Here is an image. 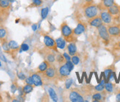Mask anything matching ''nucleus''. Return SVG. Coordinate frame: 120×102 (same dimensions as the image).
<instances>
[{
	"mask_svg": "<svg viewBox=\"0 0 120 102\" xmlns=\"http://www.w3.org/2000/svg\"><path fill=\"white\" fill-rule=\"evenodd\" d=\"M0 56H1V58H2V61H4V62H7V59H6V58H5V57L3 56V55H0Z\"/></svg>",
	"mask_w": 120,
	"mask_h": 102,
	"instance_id": "44",
	"label": "nucleus"
},
{
	"mask_svg": "<svg viewBox=\"0 0 120 102\" xmlns=\"http://www.w3.org/2000/svg\"><path fill=\"white\" fill-rule=\"evenodd\" d=\"M2 66V64H1V61H0V67Z\"/></svg>",
	"mask_w": 120,
	"mask_h": 102,
	"instance_id": "53",
	"label": "nucleus"
},
{
	"mask_svg": "<svg viewBox=\"0 0 120 102\" xmlns=\"http://www.w3.org/2000/svg\"><path fill=\"white\" fill-rule=\"evenodd\" d=\"M100 16L102 21H103L104 23L109 24H111L112 22L113 16L108 13V10H107V11L105 10H102V11L100 12Z\"/></svg>",
	"mask_w": 120,
	"mask_h": 102,
	"instance_id": "11",
	"label": "nucleus"
},
{
	"mask_svg": "<svg viewBox=\"0 0 120 102\" xmlns=\"http://www.w3.org/2000/svg\"><path fill=\"white\" fill-rule=\"evenodd\" d=\"M108 31L110 36L112 37H120V26L119 24L108 25Z\"/></svg>",
	"mask_w": 120,
	"mask_h": 102,
	"instance_id": "10",
	"label": "nucleus"
},
{
	"mask_svg": "<svg viewBox=\"0 0 120 102\" xmlns=\"http://www.w3.org/2000/svg\"><path fill=\"white\" fill-rule=\"evenodd\" d=\"M42 4H43L42 0H33V3L31 5L35 7H40L42 5Z\"/></svg>",
	"mask_w": 120,
	"mask_h": 102,
	"instance_id": "33",
	"label": "nucleus"
},
{
	"mask_svg": "<svg viewBox=\"0 0 120 102\" xmlns=\"http://www.w3.org/2000/svg\"><path fill=\"white\" fill-rule=\"evenodd\" d=\"M42 75V80L43 82H53L58 79V69L54 65V64H49V66L46 70L41 73Z\"/></svg>",
	"mask_w": 120,
	"mask_h": 102,
	"instance_id": "3",
	"label": "nucleus"
},
{
	"mask_svg": "<svg viewBox=\"0 0 120 102\" xmlns=\"http://www.w3.org/2000/svg\"><path fill=\"white\" fill-rule=\"evenodd\" d=\"M92 75H93V73H90V76H89V78H88V84H89L90 82H91V78Z\"/></svg>",
	"mask_w": 120,
	"mask_h": 102,
	"instance_id": "46",
	"label": "nucleus"
},
{
	"mask_svg": "<svg viewBox=\"0 0 120 102\" xmlns=\"http://www.w3.org/2000/svg\"><path fill=\"white\" fill-rule=\"evenodd\" d=\"M70 73L71 70L68 68L66 64L60 65L59 68L58 69V79L60 82H65L69 78Z\"/></svg>",
	"mask_w": 120,
	"mask_h": 102,
	"instance_id": "5",
	"label": "nucleus"
},
{
	"mask_svg": "<svg viewBox=\"0 0 120 102\" xmlns=\"http://www.w3.org/2000/svg\"><path fill=\"white\" fill-rule=\"evenodd\" d=\"M69 101L71 102H83L85 101L84 98L77 89L71 90L68 95Z\"/></svg>",
	"mask_w": 120,
	"mask_h": 102,
	"instance_id": "6",
	"label": "nucleus"
},
{
	"mask_svg": "<svg viewBox=\"0 0 120 102\" xmlns=\"http://www.w3.org/2000/svg\"><path fill=\"white\" fill-rule=\"evenodd\" d=\"M33 90V85L27 84L25 86H24V87H23V91H24V93L25 95L30 93Z\"/></svg>",
	"mask_w": 120,
	"mask_h": 102,
	"instance_id": "25",
	"label": "nucleus"
},
{
	"mask_svg": "<svg viewBox=\"0 0 120 102\" xmlns=\"http://www.w3.org/2000/svg\"><path fill=\"white\" fill-rule=\"evenodd\" d=\"M60 31L62 37L66 40V41L69 43L77 41V36L75 34L74 30L68 25L66 22H63L61 24Z\"/></svg>",
	"mask_w": 120,
	"mask_h": 102,
	"instance_id": "1",
	"label": "nucleus"
},
{
	"mask_svg": "<svg viewBox=\"0 0 120 102\" xmlns=\"http://www.w3.org/2000/svg\"><path fill=\"white\" fill-rule=\"evenodd\" d=\"M73 83V80L72 78H68L66 80V82H65V88L66 90H69L70 87H71V86Z\"/></svg>",
	"mask_w": 120,
	"mask_h": 102,
	"instance_id": "32",
	"label": "nucleus"
},
{
	"mask_svg": "<svg viewBox=\"0 0 120 102\" xmlns=\"http://www.w3.org/2000/svg\"><path fill=\"white\" fill-rule=\"evenodd\" d=\"M94 89L96 92H103V90H105V84L100 83L98 84V85L95 86Z\"/></svg>",
	"mask_w": 120,
	"mask_h": 102,
	"instance_id": "30",
	"label": "nucleus"
},
{
	"mask_svg": "<svg viewBox=\"0 0 120 102\" xmlns=\"http://www.w3.org/2000/svg\"><path fill=\"white\" fill-rule=\"evenodd\" d=\"M11 92L13 93H15V91H16L17 90H18V87H17V84H12V85H11Z\"/></svg>",
	"mask_w": 120,
	"mask_h": 102,
	"instance_id": "38",
	"label": "nucleus"
},
{
	"mask_svg": "<svg viewBox=\"0 0 120 102\" xmlns=\"http://www.w3.org/2000/svg\"><path fill=\"white\" fill-rule=\"evenodd\" d=\"M4 84V82H0V86H1V85H2Z\"/></svg>",
	"mask_w": 120,
	"mask_h": 102,
	"instance_id": "51",
	"label": "nucleus"
},
{
	"mask_svg": "<svg viewBox=\"0 0 120 102\" xmlns=\"http://www.w3.org/2000/svg\"><path fill=\"white\" fill-rule=\"evenodd\" d=\"M86 2V3H91V2H93V0H84Z\"/></svg>",
	"mask_w": 120,
	"mask_h": 102,
	"instance_id": "47",
	"label": "nucleus"
},
{
	"mask_svg": "<svg viewBox=\"0 0 120 102\" xmlns=\"http://www.w3.org/2000/svg\"><path fill=\"white\" fill-rule=\"evenodd\" d=\"M19 21V19H16V20H15V23H18Z\"/></svg>",
	"mask_w": 120,
	"mask_h": 102,
	"instance_id": "50",
	"label": "nucleus"
},
{
	"mask_svg": "<svg viewBox=\"0 0 120 102\" xmlns=\"http://www.w3.org/2000/svg\"><path fill=\"white\" fill-rule=\"evenodd\" d=\"M107 10L113 17H117L120 15V6L115 2L110 8H108Z\"/></svg>",
	"mask_w": 120,
	"mask_h": 102,
	"instance_id": "13",
	"label": "nucleus"
},
{
	"mask_svg": "<svg viewBox=\"0 0 120 102\" xmlns=\"http://www.w3.org/2000/svg\"><path fill=\"white\" fill-rule=\"evenodd\" d=\"M20 48L22 49L23 51H27L29 50V45L27 44H25V43H23V44L21 45Z\"/></svg>",
	"mask_w": 120,
	"mask_h": 102,
	"instance_id": "36",
	"label": "nucleus"
},
{
	"mask_svg": "<svg viewBox=\"0 0 120 102\" xmlns=\"http://www.w3.org/2000/svg\"><path fill=\"white\" fill-rule=\"evenodd\" d=\"M71 61L72 63L75 64V65H77L80 62V57L78 55L75 54L74 56H71Z\"/></svg>",
	"mask_w": 120,
	"mask_h": 102,
	"instance_id": "31",
	"label": "nucleus"
},
{
	"mask_svg": "<svg viewBox=\"0 0 120 102\" xmlns=\"http://www.w3.org/2000/svg\"><path fill=\"white\" fill-rule=\"evenodd\" d=\"M83 78H84V72L82 73V78H81V79H80V84L82 83V82H83Z\"/></svg>",
	"mask_w": 120,
	"mask_h": 102,
	"instance_id": "45",
	"label": "nucleus"
},
{
	"mask_svg": "<svg viewBox=\"0 0 120 102\" xmlns=\"http://www.w3.org/2000/svg\"><path fill=\"white\" fill-rule=\"evenodd\" d=\"M9 46H10V50H12L13 52L15 51H17L19 49V45H18V43L16 41H15L13 40H10L9 42Z\"/></svg>",
	"mask_w": 120,
	"mask_h": 102,
	"instance_id": "23",
	"label": "nucleus"
},
{
	"mask_svg": "<svg viewBox=\"0 0 120 102\" xmlns=\"http://www.w3.org/2000/svg\"><path fill=\"white\" fill-rule=\"evenodd\" d=\"M44 43L46 47H48L49 49L54 50L57 53H59L58 50V47H57L55 40L53 38H52L51 36H49L48 35H44Z\"/></svg>",
	"mask_w": 120,
	"mask_h": 102,
	"instance_id": "7",
	"label": "nucleus"
},
{
	"mask_svg": "<svg viewBox=\"0 0 120 102\" xmlns=\"http://www.w3.org/2000/svg\"><path fill=\"white\" fill-rule=\"evenodd\" d=\"M57 1V0H54V2H56Z\"/></svg>",
	"mask_w": 120,
	"mask_h": 102,
	"instance_id": "54",
	"label": "nucleus"
},
{
	"mask_svg": "<svg viewBox=\"0 0 120 102\" xmlns=\"http://www.w3.org/2000/svg\"><path fill=\"white\" fill-rule=\"evenodd\" d=\"M117 48H118V50H120V41L117 44Z\"/></svg>",
	"mask_w": 120,
	"mask_h": 102,
	"instance_id": "49",
	"label": "nucleus"
},
{
	"mask_svg": "<svg viewBox=\"0 0 120 102\" xmlns=\"http://www.w3.org/2000/svg\"><path fill=\"white\" fill-rule=\"evenodd\" d=\"M18 78L20 79V80H22V81H24V80L26 79V76H25V74L22 72H20L18 73Z\"/></svg>",
	"mask_w": 120,
	"mask_h": 102,
	"instance_id": "37",
	"label": "nucleus"
},
{
	"mask_svg": "<svg viewBox=\"0 0 120 102\" xmlns=\"http://www.w3.org/2000/svg\"><path fill=\"white\" fill-rule=\"evenodd\" d=\"M84 78H85V79H86V83L88 84V77H87V75H86V73L85 72H84Z\"/></svg>",
	"mask_w": 120,
	"mask_h": 102,
	"instance_id": "43",
	"label": "nucleus"
},
{
	"mask_svg": "<svg viewBox=\"0 0 120 102\" xmlns=\"http://www.w3.org/2000/svg\"><path fill=\"white\" fill-rule=\"evenodd\" d=\"M32 29H33L34 31H35L36 30H37V24H33V25H32Z\"/></svg>",
	"mask_w": 120,
	"mask_h": 102,
	"instance_id": "42",
	"label": "nucleus"
},
{
	"mask_svg": "<svg viewBox=\"0 0 120 102\" xmlns=\"http://www.w3.org/2000/svg\"><path fill=\"white\" fill-rule=\"evenodd\" d=\"M63 55H64V58H65V59H66V61H71V58L70 57L71 56H70L69 54H68V53H64Z\"/></svg>",
	"mask_w": 120,
	"mask_h": 102,
	"instance_id": "39",
	"label": "nucleus"
},
{
	"mask_svg": "<svg viewBox=\"0 0 120 102\" xmlns=\"http://www.w3.org/2000/svg\"><path fill=\"white\" fill-rule=\"evenodd\" d=\"M113 88H114V85L111 82H108L105 84V90L107 93H112L113 90Z\"/></svg>",
	"mask_w": 120,
	"mask_h": 102,
	"instance_id": "24",
	"label": "nucleus"
},
{
	"mask_svg": "<svg viewBox=\"0 0 120 102\" xmlns=\"http://www.w3.org/2000/svg\"><path fill=\"white\" fill-rule=\"evenodd\" d=\"M31 77L33 78V84L35 86V87H39V86L43 85L44 82L42 80V78L41 77L38 73H33L32 75H31Z\"/></svg>",
	"mask_w": 120,
	"mask_h": 102,
	"instance_id": "15",
	"label": "nucleus"
},
{
	"mask_svg": "<svg viewBox=\"0 0 120 102\" xmlns=\"http://www.w3.org/2000/svg\"><path fill=\"white\" fill-rule=\"evenodd\" d=\"M49 63L47 61H46V60H44L42 63H41L40 65L38 66V73H44L46 69L48 68V67L49 66Z\"/></svg>",
	"mask_w": 120,
	"mask_h": 102,
	"instance_id": "19",
	"label": "nucleus"
},
{
	"mask_svg": "<svg viewBox=\"0 0 120 102\" xmlns=\"http://www.w3.org/2000/svg\"><path fill=\"white\" fill-rule=\"evenodd\" d=\"M55 41H56L57 47H58V48H60V49H64V48L66 47V41L64 38H63V37H60V38L57 39L55 40Z\"/></svg>",
	"mask_w": 120,
	"mask_h": 102,
	"instance_id": "20",
	"label": "nucleus"
},
{
	"mask_svg": "<svg viewBox=\"0 0 120 102\" xmlns=\"http://www.w3.org/2000/svg\"><path fill=\"white\" fill-rule=\"evenodd\" d=\"M10 3L11 2L9 0H0V16H1L5 17L8 14Z\"/></svg>",
	"mask_w": 120,
	"mask_h": 102,
	"instance_id": "8",
	"label": "nucleus"
},
{
	"mask_svg": "<svg viewBox=\"0 0 120 102\" xmlns=\"http://www.w3.org/2000/svg\"><path fill=\"white\" fill-rule=\"evenodd\" d=\"M7 37V31L4 28H0V41H2L6 40Z\"/></svg>",
	"mask_w": 120,
	"mask_h": 102,
	"instance_id": "28",
	"label": "nucleus"
},
{
	"mask_svg": "<svg viewBox=\"0 0 120 102\" xmlns=\"http://www.w3.org/2000/svg\"><path fill=\"white\" fill-rule=\"evenodd\" d=\"M25 82H26V84H27L33 85V78H32V77H31V76H28L27 78H26Z\"/></svg>",
	"mask_w": 120,
	"mask_h": 102,
	"instance_id": "35",
	"label": "nucleus"
},
{
	"mask_svg": "<svg viewBox=\"0 0 120 102\" xmlns=\"http://www.w3.org/2000/svg\"><path fill=\"white\" fill-rule=\"evenodd\" d=\"M116 101L120 102V92L116 94Z\"/></svg>",
	"mask_w": 120,
	"mask_h": 102,
	"instance_id": "40",
	"label": "nucleus"
},
{
	"mask_svg": "<svg viewBox=\"0 0 120 102\" xmlns=\"http://www.w3.org/2000/svg\"><path fill=\"white\" fill-rule=\"evenodd\" d=\"M66 65L68 67V68H69L70 70H73V69H74V66H75V64L72 63V61H66Z\"/></svg>",
	"mask_w": 120,
	"mask_h": 102,
	"instance_id": "34",
	"label": "nucleus"
},
{
	"mask_svg": "<svg viewBox=\"0 0 120 102\" xmlns=\"http://www.w3.org/2000/svg\"><path fill=\"white\" fill-rule=\"evenodd\" d=\"M88 23L90 26L91 27H94V28H98L99 27H100L102 24H103V21H102L100 15L94 17V18H92L91 19H88Z\"/></svg>",
	"mask_w": 120,
	"mask_h": 102,
	"instance_id": "14",
	"label": "nucleus"
},
{
	"mask_svg": "<svg viewBox=\"0 0 120 102\" xmlns=\"http://www.w3.org/2000/svg\"><path fill=\"white\" fill-rule=\"evenodd\" d=\"M2 42V49L4 50V52L6 53H10V46H9V44L8 42L7 41V40H4Z\"/></svg>",
	"mask_w": 120,
	"mask_h": 102,
	"instance_id": "27",
	"label": "nucleus"
},
{
	"mask_svg": "<svg viewBox=\"0 0 120 102\" xmlns=\"http://www.w3.org/2000/svg\"><path fill=\"white\" fill-rule=\"evenodd\" d=\"M86 28H87V24L85 22H83V21H79L77 27L73 30H74L75 34L77 36H78L84 33L86 30Z\"/></svg>",
	"mask_w": 120,
	"mask_h": 102,
	"instance_id": "12",
	"label": "nucleus"
},
{
	"mask_svg": "<svg viewBox=\"0 0 120 102\" xmlns=\"http://www.w3.org/2000/svg\"><path fill=\"white\" fill-rule=\"evenodd\" d=\"M115 70V67H114L113 64L112 65L109 66L108 67H107L105 70H104V75H103V79L105 80V83L106 82H109V76H110V75L112 72H113Z\"/></svg>",
	"mask_w": 120,
	"mask_h": 102,
	"instance_id": "16",
	"label": "nucleus"
},
{
	"mask_svg": "<svg viewBox=\"0 0 120 102\" xmlns=\"http://www.w3.org/2000/svg\"><path fill=\"white\" fill-rule=\"evenodd\" d=\"M67 50L69 52V54L72 56L75 54H77V46L75 42H71L67 46Z\"/></svg>",
	"mask_w": 120,
	"mask_h": 102,
	"instance_id": "18",
	"label": "nucleus"
},
{
	"mask_svg": "<svg viewBox=\"0 0 120 102\" xmlns=\"http://www.w3.org/2000/svg\"><path fill=\"white\" fill-rule=\"evenodd\" d=\"M9 1H10V2H11V3H12V2H14V0H9Z\"/></svg>",
	"mask_w": 120,
	"mask_h": 102,
	"instance_id": "52",
	"label": "nucleus"
},
{
	"mask_svg": "<svg viewBox=\"0 0 120 102\" xmlns=\"http://www.w3.org/2000/svg\"><path fill=\"white\" fill-rule=\"evenodd\" d=\"M76 75H77V79H78V82H79L80 84V74H79V73L78 72H76Z\"/></svg>",
	"mask_w": 120,
	"mask_h": 102,
	"instance_id": "41",
	"label": "nucleus"
},
{
	"mask_svg": "<svg viewBox=\"0 0 120 102\" xmlns=\"http://www.w3.org/2000/svg\"><path fill=\"white\" fill-rule=\"evenodd\" d=\"M48 13H49V8H44L41 10V18H42V19H45L46 17H47Z\"/></svg>",
	"mask_w": 120,
	"mask_h": 102,
	"instance_id": "29",
	"label": "nucleus"
},
{
	"mask_svg": "<svg viewBox=\"0 0 120 102\" xmlns=\"http://www.w3.org/2000/svg\"><path fill=\"white\" fill-rule=\"evenodd\" d=\"M48 93H49L50 98L53 101H55V102L58 101V95H57V93H56L55 91L54 90L53 88L49 87L48 89Z\"/></svg>",
	"mask_w": 120,
	"mask_h": 102,
	"instance_id": "21",
	"label": "nucleus"
},
{
	"mask_svg": "<svg viewBox=\"0 0 120 102\" xmlns=\"http://www.w3.org/2000/svg\"><path fill=\"white\" fill-rule=\"evenodd\" d=\"M98 32L99 35H100V38L106 42H108L110 40V35L108 33V28L104 24H102L100 27L98 28Z\"/></svg>",
	"mask_w": 120,
	"mask_h": 102,
	"instance_id": "9",
	"label": "nucleus"
},
{
	"mask_svg": "<svg viewBox=\"0 0 120 102\" xmlns=\"http://www.w3.org/2000/svg\"><path fill=\"white\" fill-rule=\"evenodd\" d=\"M94 74H95V76H96V78H97V82L99 84V83H100V82H99V78H98V76H97V73H94Z\"/></svg>",
	"mask_w": 120,
	"mask_h": 102,
	"instance_id": "48",
	"label": "nucleus"
},
{
	"mask_svg": "<svg viewBox=\"0 0 120 102\" xmlns=\"http://www.w3.org/2000/svg\"><path fill=\"white\" fill-rule=\"evenodd\" d=\"M92 99L94 100V102H97V101H100L102 99V95L100 93V92H97L92 95Z\"/></svg>",
	"mask_w": 120,
	"mask_h": 102,
	"instance_id": "26",
	"label": "nucleus"
},
{
	"mask_svg": "<svg viewBox=\"0 0 120 102\" xmlns=\"http://www.w3.org/2000/svg\"><path fill=\"white\" fill-rule=\"evenodd\" d=\"M101 4L100 5H98L100 10H107L108 8H110L111 5L113 4V3L115 2L114 0H102Z\"/></svg>",
	"mask_w": 120,
	"mask_h": 102,
	"instance_id": "17",
	"label": "nucleus"
},
{
	"mask_svg": "<svg viewBox=\"0 0 120 102\" xmlns=\"http://www.w3.org/2000/svg\"><path fill=\"white\" fill-rule=\"evenodd\" d=\"M55 61H57V63H58L59 65H62V64H64L66 62V60L65 59L64 55L61 54V53H58V55L56 56Z\"/></svg>",
	"mask_w": 120,
	"mask_h": 102,
	"instance_id": "22",
	"label": "nucleus"
},
{
	"mask_svg": "<svg viewBox=\"0 0 120 102\" xmlns=\"http://www.w3.org/2000/svg\"><path fill=\"white\" fill-rule=\"evenodd\" d=\"M99 12H100V8L97 4H94L93 2L86 3L83 6V14L88 20L99 16Z\"/></svg>",
	"mask_w": 120,
	"mask_h": 102,
	"instance_id": "2",
	"label": "nucleus"
},
{
	"mask_svg": "<svg viewBox=\"0 0 120 102\" xmlns=\"http://www.w3.org/2000/svg\"><path fill=\"white\" fill-rule=\"evenodd\" d=\"M101 1H102V0H101Z\"/></svg>",
	"mask_w": 120,
	"mask_h": 102,
	"instance_id": "56",
	"label": "nucleus"
},
{
	"mask_svg": "<svg viewBox=\"0 0 120 102\" xmlns=\"http://www.w3.org/2000/svg\"><path fill=\"white\" fill-rule=\"evenodd\" d=\"M119 26H120V24H119Z\"/></svg>",
	"mask_w": 120,
	"mask_h": 102,
	"instance_id": "55",
	"label": "nucleus"
},
{
	"mask_svg": "<svg viewBox=\"0 0 120 102\" xmlns=\"http://www.w3.org/2000/svg\"><path fill=\"white\" fill-rule=\"evenodd\" d=\"M53 51L54 50L46 47L42 48V49L39 51V53H40V55L43 57L44 60L47 61L50 64H52L55 63V58H56V56Z\"/></svg>",
	"mask_w": 120,
	"mask_h": 102,
	"instance_id": "4",
	"label": "nucleus"
}]
</instances>
